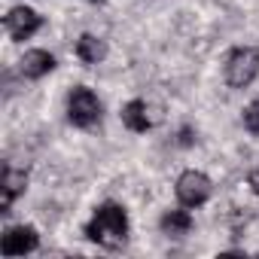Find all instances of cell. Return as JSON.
<instances>
[{
  "instance_id": "obj_9",
  "label": "cell",
  "mask_w": 259,
  "mask_h": 259,
  "mask_svg": "<svg viewBox=\"0 0 259 259\" xmlns=\"http://www.w3.org/2000/svg\"><path fill=\"white\" fill-rule=\"evenodd\" d=\"M122 125L128 128V132H135V135H144L153 128V116H150V104L135 98V101H128L122 107Z\"/></svg>"
},
{
  "instance_id": "obj_4",
  "label": "cell",
  "mask_w": 259,
  "mask_h": 259,
  "mask_svg": "<svg viewBox=\"0 0 259 259\" xmlns=\"http://www.w3.org/2000/svg\"><path fill=\"white\" fill-rule=\"evenodd\" d=\"M174 192H177V201L192 210V207H201V204L210 198L213 183H210V177L201 174V171H183V174L177 177Z\"/></svg>"
},
{
  "instance_id": "obj_11",
  "label": "cell",
  "mask_w": 259,
  "mask_h": 259,
  "mask_svg": "<svg viewBox=\"0 0 259 259\" xmlns=\"http://www.w3.org/2000/svg\"><path fill=\"white\" fill-rule=\"evenodd\" d=\"M192 229V217H189V210H168L165 217H162V232L165 235H186Z\"/></svg>"
},
{
  "instance_id": "obj_5",
  "label": "cell",
  "mask_w": 259,
  "mask_h": 259,
  "mask_svg": "<svg viewBox=\"0 0 259 259\" xmlns=\"http://www.w3.org/2000/svg\"><path fill=\"white\" fill-rule=\"evenodd\" d=\"M40 247V235L34 226H10L0 238V253L4 256H25Z\"/></svg>"
},
{
  "instance_id": "obj_1",
  "label": "cell",
  "mask_w": 259,
  "mask_h": 259,
  "mask_svg": "<svg viewBox=\"0 0 259 259\" xmlns=\"http://www.w3.org/2000/svg\"><path fill=\"white\" fill-rule=\"evenodd\" d=\"M85 238L107 247V250H116L119 244H125V238H128V213H125V207L116 204V201H104L95 210V217L89 220Z\"/></svg>"
},
{
  "instance_id": "obj_3",
  "label": "cell",
  "mask_w": 259,
  "mask_h": 259,
  "mask_svg": "<svg viewBox=\"0 0 259 259\" xmlns=\"http://www.w3.org/2000/svg\"><path fill=\"white\" fill-rule=\"evenodd\" d=\"M98 119H101L98 95L85 85H76L67 95V122L76 125V128H92V125H98Z\"/></svg>"
},
{
  "instance_id": "obj_15",
  "label": "cell",
  "mask_w": 259,
  "mask_h": 259,
  "mask_svg": "<svg viewBox=\"0 0 259 259\" xmlns=\"http://www.w3.org/2000/svg\"><path fill=\"white\" fill-rule=\"evenodd\" d=\"M92 4H95V0H92Z\"/></svg>"
},
{
  "instance_id": "obj_6",
  "label": "cell",
  "mask_w": 259,
  "mask_h": 259,
  "mask_svg": "<svg viewBox=\"0 0 259 259\" xmlns=\"http://www.w3.org/2000/svg\"><path fill=\"white\" fill-rule=\"evenodd\" d=\"M40 25H43V19H40L31 7H13V10L7 13V19H4V28H7V34H10L13 40H28V37H34V34L40 31Z\"/></svg>"
},
{
  "instance_id": "obj_13",
  "label": "cell",
  "mask_w": 259,
  "mask_h": 259,
  "mask_svg": "<svg viewBox=\"0 0 259 259\" xmlns=\"http://www.w3.org/2000/svg\"><path fill=\"white\" fill-rule=\"evenodd\" d=\"M247 183H250V189H253V192L259 195V168H253V171H250V177H247Z\"/></svg>"
},
{
  "instance_id": "obj_14",
  "label": "cell",
  "mask_w": 259,
  "mask_h": 259,
  "mask_svg": "<svg viewBox=\"0 0 259 259\" xmlns=\"http://www.w3.org/2000/svg\"><path fill=\"white\" fill-rule=\"evenodd\" d=\"M192 141H195V138H192V128H183V132H180V141H177V144H180V147H189Z\"/></svg>"
},
{
  "instance_id": "obj_7",
  "label": "cell",
  "mask_w": 259,
  "mask_h": 259,
  "mask_svg": "<svg viewBox=\"0 0 259 259\" xmlns=\"http://www.w3.org/2000/svg\"><path fill=\"white\" fill-rule=\"evenodd\" d=\"M25 186H28V171H19V168L7 165L4 168V180H0V213H10L16 198L25 192Z\"/></svg>"
},
{
  "instance_id": "obj_8",
  "label": "cell",
  "mask_w": 259,
  "mask_h": 259,
  "mask_svg": "<svg viewBox=\"0 0 259 259\" xmlns=\"http://www.w3.org/2000/svg\"><path fill=\"white\" fill-rule=\"evenodd\" d=\"M19 70L25 79H43L46 73L55 70V55L46 52V49H31L25 52V58L19 61Z\"/></svg>"
},
{
  "instance_id": "obj_12",
  "label": "cell",
  "mask_w": 259,
  "mask_h": 259,
  "mask_svg": "<svg viewBox=\"0 0 259 259\" xmlns=\"http://www.w3.org/2000/svg\"><path fill=\"white\" fill-rule=\"evenodd\" d=\"M244 128H247V132H253V135H259V98L244 110Z\"/></svg>"
},
{
  "instance_id": "obj_10",
  "label": "cell",
  "mask_w": 259,
  "mask_h": 259,
  "mask_svg": "<svg viewBox=\"0 0 259 259\" xmlns=\"http://www.w3.org/2000/svg\"><path fill=\"white\" fill-rule=\"evenodd\" d=\"M104 55H107V46H104L101 37L82 34V37L76 40V58H79L82 64H98V61H104Z\"/></svg>"
},
{
  "instance_id": "obj_2",
  "label": "cell",
  "mask_w": 259,
  "mask_h": 259,
  "mask_svg": "<svg viewBox=\"0 0 259 259\" xmlns=\"http://www.w3.org/2000/svg\"><path fill=\"white\" fill-rule=\"evenodd\" d=\"M259 76V49L253 46H238L226 58V82L232 89H247Z\"/></svg>"
}]
</instances>
